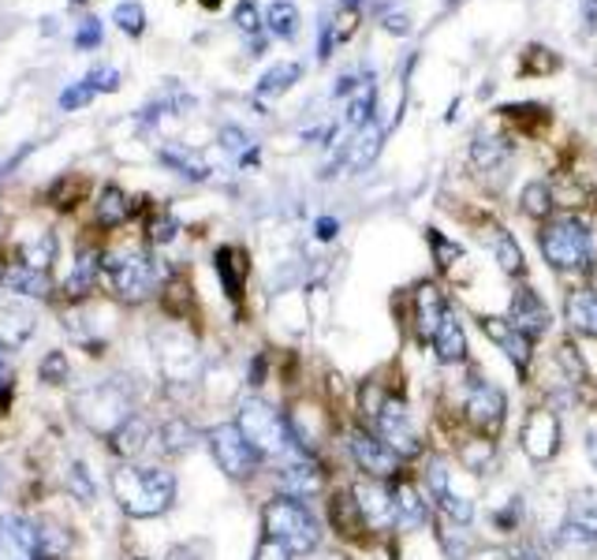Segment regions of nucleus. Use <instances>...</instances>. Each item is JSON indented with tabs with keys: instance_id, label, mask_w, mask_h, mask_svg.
I'll return each mask as SVG.
<instances>
[{
	"instance_id": "46",
	"label": "nucleus",
	"mask_w": 597,
	"mask_h": 560,
	"mask_svg": "<svg viewBox=\"0 0 597 560\" xmlns=\"http://www.w3.org/2000/svg\"><path fill=\"white\" fill-rule=\"evenodd\" d=\"M67 486L79 497V505H94V497H98V489H94V482L86 478V467H79V463L72 467V482H67Z\"/></svg>"
},
{
	"instance_id": "29",
	"label": "nucleus",
	"mask_w": 597,
	"mask_h": 560,
	"mask_svg": "<svg viewBox=\"0 0 597 560\" xmlns=\"http://www.w3.org/2000/svg\"><path fill=\"white\" fill-rule=\"evenodd\" d=\"M150 441H158V427L142 419V414H131V419L112 433V449H117L123 460H142Z\"/></svg>"
},
{
	"instance_id": "57",
	"label": "nucleus",
	"mask_w": 597,
	"mask_h": 560,
	"mask_svg": "<svg viewBox=\"0 0 597 560\" xmlns=\"http://www.w3.org/2000/svg\"><path fill=\"white\" fill-rule=\"evenodd\" d=\"M355 4H362V0H340V8L348 12V8H355Z\"/></svg>"
},
{
	"instance_id": "7",
	"label": "nucleus",
	"mask_w": 597,
	"mask_h": 560,
	"mask_svg": "<svg viewBox=\"0 0 597 560\" xmlns=\"http://www.w3.org/2000/svg\"><path fill=\"white\" fill-rule=\"evenodd\" d=\"M336 449H340L344 467H348L351 475H362V478L397 482L411 471L408 463L389 449V441H384L373 427H366V422L355 419V414H344Z\"/></svg>"
},
{
	"instance_id": "56",
	"label": "nucleus",
	"mask_w": 597,
	"mask_h": 560,
	"mask_svg": "<svg viewBox=\"0 0 597 560\" xmlns=\"http://www.w3.org/2000/svg\"><path fill=\"white\" fill-rule=\"evenodd\" d=\"M317 560H355L351 549H340V546H333L329 553H317Z\"/></svg>"
},
{
	"instance_id": "49",
	"label": "nucleus",
	"mask_w": 597,
	"mask_h": 560,
	"mask_svg": "<svg viewBox=\"0 0 597 560\" xmlns=\"http://www.w3.org/2000/svg\"><path fill=\"white\" fill-rule=\"evenodd\" d=\"M236 26L250 37H258V31H262V19H258V8L254 0H243V4L236 8Z\"/></svg>"
},
{
	"instance_id": "50",
	"label": "nucleus",
	"mask_w": 597,
	"mask_h": 560,
	"mask_svg": "<svg viewBox=\"0 0 597 560\" xmlns=\"http://www.w3.org/2000/svg\"><path fill=\"white\" fill-rule=\"evenodd\" d=\"M314 236H317V244H336V239H340V217H333V214L317 217Z\"/></svg>"
},
{
	"instance_id": "25",
	"label": "nucleus",
	"mask_w": 597,
	"mask_h": 560,
	"mask_svg": "<svg viewBox=\"0 0 597 560\" xmlns=\"http://www.w3.org/2000/svg\"><path fill=\"white\" fill-rule=\"evenodd\" d=\"M0 560H42L37 527L23 516H0Z\"/></svg>"
},
{
	"instance_id": "19",
	"label": "nucleus",
	"mask_w": 597,
	"mask_h": 560,
	"mask_svg": "<svg viewBox=\"0 0 597 560\" xmlns=\"http://www.w3.org/2000/svg\"><path fill=\"white\" fill-rule=\"evenodd\" d=\"M397 489V511H400V538H422L433 535V524H437V508L422 486V478L415 475V467L408 471L403 478L392 482Z\"/></svg>"
},
{
	"instance_id": "47",
	"label": "nucleus",
	"mask_w": 597,
	"mask_h": 560,
	"mask_svg": "<svg viewBox=\"0 0 597 560\" xmlns=\"http://www.w3.org/2000/svg\"><path fill=\"white\" fill-rule=\"evenodd\" d=\"M67 378V359H64V352H50L42 359V381L45 385H61Z\"/></svg>"
},
{
	"instance_id": "30",
	"label": "nucleus",
	"mask_w": 597,
	"mask_h": 560,
	"mask_svg": "<svg viewBox=\"0 0 597 560\" xmlns=\"http://www.w3.org/2000/svg\"><path fill=\"white\" fill-rule=\"evenodd\" d=\"M0 288H8V292L15 295H45L50 292V280H45L42 269L26 266L23 258H19V262L0 266Z\"/></svg>"
},
{
	"instance_id": "48",
	"label": "nucleus",
	"mask_w": 597,
	"mask_h": 560,
	"mask_svg": "<svg viewBox=\"0 0 597 560\" xmlns=\"http://www.w3.org/2000/svg\"><path fill=\"white\" fill-rule=\"evenodd\" d=\"M75 45H79V50H98L101 45V19H83L79 23V31H75Z\"/></svg>"
},
{
	"instance_id": "22",
	"label": "nucleus",
	"mask_w": 597,
	"mask_h": 560,
	"mask_svg": "<svg viewBox=\"0 0 597 560\" xmlns=\"http://www.w3.org/2000/svg\"><path fill=\"white\" fill-rule=\"evenodd\" d=\"M561 322L567 336H579V341L597 344V288L594 284H572L564 292V311Z\"/></svg>"
},
{
	"instance_id": "4",
	"label": "nucleus",
	"mask_w": 597,
	"mask_h": 560,
	"mask_svg": "<svg viewBox=\"0 0 597 560\" xmlns=\"http://www.w3.org/2000/svg\"><path fill=\"white\" fill-rule=\"evenodd\" d=\"M262 535L281 542L295 560H314L317 553H325V542H329L322 511L284 494H269L262 500Z\"/></svg>"
},
{
	"instance_id": "15",
	"label": "nucleus",
	"mask_w": 597,
	"mask_h": 560,
	"mask_svg": "<svg viewBox=\"0 0 597 560\" xmlns=\"http://www.w3.org/2000/svg\"><path fill=\"white\" fill-rule=\"evenodd\" d=\"M322 519L329 527V538L340 549H351V553H362V549L373 546L370 530H366V519L359 511V500H355L348 478L336 482L329 489V497L322 500Z\"/></svg>"
},
{
	"instance_id": "45",
	"label": "nucleus",
	"mask_w": 597,
	"mask_h": 560,
	"mask_svg": "<svg viewBox=\"0 0 597 560\" xmlns=\"http://www.w3.org/2000/svg\"><path fill=\"white\" fill-rule=\"evenodd\" d=\"M169 560H209V542L206 538H191L169 549Z\"/></svg>"
},
{
	"instance_id": "17",
	"label": "nucleus",
	"mask_w": 597,
	"mask_h": 560,
	"mask_svg": "<svg viewBox=\"0 0 597 560\" xmlns=\"http://www.w3.org/2000/svg\"><path fill=\"white\" fill-rule=\"evenodd\" d=\"M452 311V299L445 295V288L433 284V280H419L408 295V333H411V344L415 347H430V341L437 336L441 322L448 317Z\"/></svg>"
},
{
	"instance_id": "51",
	"label": "nucleus",
	"mask_w": 597,
	"mask_h": 560,
	"mask_svg": "<svg viewBox=\"0 0 597 560\" xmlns=\"http://www.w3.org/2000/svg\"><path fill=\"white\" fill-rule=\"evenodd\" d=\"M250 560H295V557L287 553L281 542H273V538L262 535V542L254 546V557H250Z\"/></svg>"
},
{
	"instance_id": "9",
	"label": "nucleus",
	"mask_w": 597,
	"mask_h": 560,
	"mask_svg": "<svg viewBox=\"0 0 597 560\" xmlns=\"http://www.w3.org/2000/svg\"><path fill=\"white\" fill-rule=\"evenodd\" d=\"M515 449L527 460V467L534 471L553 467L564 452V414L553 411L542 400H531L523 408V419H519Z\"/></svg>"
},
{
	"instance_id": "54",
	"label": "nucleus",
	"mask_w": 597,
	"mask_h": 560,
	"mask_svg": "<svg viewBox=\"0 0 597 560\" xmlns=\"http://www.w3.org/2000/svg\"><path fill=\"white\" fill-rule=\"evenodd\" d=\"M579 12L586 31H597V0H579Z\"/></svg>"
},
{
	"instance_id": "32",
	"label": "nucleus",
	"mask_w": 597,
	"mask_h": 560,
	"mask_svg": "<svg viewBox=\"0 0 597 560\" xmlns=\"http://www.w3.org/2000/svg\"><path fill=\"white\" fill-rule=\"evenodd\" d=\"M101 255L98 250H79V258H75V269H72V277H67V284H64V292L72 295V299H83V295H90L94 288H98V277H101Z\"/></svg>"
},
{
	"instance_id": "16",
	"label": "nucleus",
	"mask_w": 597,
	"mask_h": 560,
	"mask_svg": "<svg viewBox=\"0 0 597 560\" xmlns=\"http://www.w3.org/2000/svg\"><path fill=\"white\" fill-rule=\"evenodd\" d=\"M478 330L500 355H504V363L515 370V378L523 385H531L534 366H538V344L527 341V336L508 322V314H478Z\"/></svg>"
},
{
	"instance_id": "20",
	"label": "nucleus",
	"mask_w": 597,
	"mask_h": 560,
	"mask_svg": "<svg viewBox=\"0 0 597 560\" xmlns=\"http://www.w3.org/2000/svg\"><path fill=\"white\" fill-rule=\"evenodd\" d=\"M452 460L459 463L464 471H470L475 478L489 482L500 471V460H504V452H500V441L497 438H486V433H470V430H459L456 438L448 441Z\"/></svg>"
},
{
	"instance_id": "59",
	"label": "nucleus",
	"mask_w": 597,
	"mask_h": 560,
	"mask_svg": "<svg viewBox=\"0 0 597 560\" xmlns=\"http://www.w3.org/2000/svg\"><path fill=\"white\" fill-rule=\"evenodd\" d=\"M75 4H83V0H75Z\"/></svg>"
},
{
	"instance_id": "18",
	"label": "nucleus",
	"mask_w": 597,
	"mask_h": 560,
	"mask_svg": "<svg viewBox=\"0 0 597 560\" xmlns=\"http://www.w3.org/2000/svg\"><path fill=\"white\" fill-rule=\"evenodd\" d=\"M508 322H512L515 330L523 333L527 341H534V344L549 341L553 330H556L553 306H549L545 295L538 292V288L527 284V280H519V284L512 288V295H508Z\"/></svg>"
},
{
	"instance_id": "34",
	"label": "nucleus",
	"mask_w": 597,
	"mask_h": 560,
	"mask_svg": "<svg viewBox=\"0 0 597 560\" xmlns=\"http://www.w3.org/2000/svg\"><path fill=\"white\" fill-rule=\"evenodd\" d=\"M128 217H131V198L120 187H105L98 202H94V220L101 228H120Z\"/></svg>"
},
{
	"instance_id": "27",
	"label": "nucleus",
	"mask_w": 597,
	"mask_h": 560,
	"mask_svg": "<svg viewBox=\"0 0 597 560\" xmlns=\"http://www.w3.org/2000/svg\"><path fill=\"white\" fill-rule=\"evenodd\" d=\"M198 441H206V433H198L187 414H169L158 427V441H153V445L165 452V456H187Z\"/></svg>"
},
{
	"instance_id": "31",
	"label": "nucleus",
	"mask_w": 597,
	"mask_h": 560,
	"mask_svg": "<svg viewBox=\"0 0 597 560\" xmlns=\"http://www.w3.org/2000/svg\"><path fill=\"white\" fill-rule=\"evenodd\" d=\"M298 75H303V67L292 64V61L269 67V72H265L262 79H258V86H254V101H258V105H269V101L284 98V94L298 83Z\"/></svg>"
},
{
	"instance_id": "28",
	"label": "nucleus",
	"mask_w": 597,
	"mask_h": 560,
	"mask_svg": "<svg viewBox=\"0 0 597 560\" xmlns=\"http://www.w3.org/2000/svg\"><path fill=\"white\" fill-rule=\"evenodd\" d=\"M247 255L239 247H217L214 255V273L220 280V288H225V295L232 299H243V288H247Z\"/></svg>"
},
{
	"instance_id": "43",
	"label": "nucleus",
	"mask_w": 597,
	"mask_h": 560,
	"mask_svg": "<svg viewBox=\"0 0 597 560\" xmlns=\"http://www.w3.org/2000/svg\"><path fill=\"white\" fill-rule=\"evenodd\" d=\"M583 460L590 463V471L597 475V408L586 411V427H583Z\"/></svg>"
},
{
	"instance_id": "24",
	"label": "nucleus",
	"mask_w": 597,
	"mask_h": 560,
	"mask_svg": "<svg viewBox=\"0 0 597 560\" xmlns=\"http://www.w3.org/2000/svg\"><path fill=\"white\" fill-rule=\"evenodd\" d=\"M512 158H515V142L508 134L478 131L470 139V165H475L478 176L504 180V172L512 169Z\"/></svg>"
},
{
	"instance_id": "41",
	"label": "nucleus",
	"mask_w": 597,
	"mask_h": 560,
	"mask_svg": "<svg viewBox=\"0 0 597 560\" xmlns=\"http://www.w3.org/2000/svg\"><path fill=\"white\" fill-rule=\"evenodd\" d=\"M176 231H180V220L172 217V214H158L150 220V228H146V236H150V244H158V247H165L176 239Z\"/></svg>"
},
{
	"instance_id": "44",
	"label": "nucleus",
	"mask_w": 597,
	"mask_h": 560,
	"mask_svg": "<svg viewBox=\"0 0 597 560\" xmlns=\"http://www.w3.org/2000/svg\"><path fill=\"white\" fill-rule=\"evenodd\" d=\"M86 83H90L98 94H112V90H120V72L117 67H94V72H86Z\"/></svg>"
},
{
	"instance_id": "5",
	"label": "nucleus",
	"mask_w": 597,
	"mask_h": 560,
	"mask_svg": "<svg viewBox=\"0 0 597 560\" xmlns=\"http://www.w3.org/2000/svg\"><path fill=\"white\" fill-rule=\"evenodd\" d=\"M176 471L165 463H142V460H123L112 471V494L123 516L131 519H158L176 505Z\"/></svg>"
},
{
	"instance_id": "13",
	"label": "nucleus",
	"mask_w": 597,
	"mask_h": 560,
	"mask_svg": "<svg viewBox=\"0 0 597 560\" xmlns=\"http://www.w3.org/2000/svg\"><path fill=\"white\" fill-rule=\"evenodd\" d=\"M105 273H109V284L117 299L123 303H146L150 295H158L161 288V266L153 255H142V250H120V255L105 258Z\"/></svg>"
},
{
	"instance_id": "11",
	"label": "nucleus",
	"mask_w": 597,
	"mask_h": 560,
	"mask_svg": "<svg viewBox=\"0 0 597 560\" xmlns=\"http://www.w3.org/2000/svg\"><path fill=\"white\" fill-rule=\"evenodd\" d=\"M206 449H209V456H214L217 471L228 482H254L262 471H269L265 460L258 456L254 445L243 438V430L236 427V419L209 427L206 430Z\"/></svg>"
},
{
	"instance_id": "3",
	"label": "nucleus",
	"mask_w": 597,
	"mask_h": 560,
	"mask_svg": "<svg viewBox=\"0 0 597 560\" xmlns=\"http://www.w3.org/2000/svg\"><path fill=\"white\" fill-rule=\"evenodd\" d=\"M236 427L243 430V438L254 445L258 456L265 460V467H284V463L306 460V452L298 449L292 422L281 403H273L262 392H247L236 400Z\"/></svg>"
},
{
	"instance_id": "26",
	"label": "nucleus",
	"mask_w": 597,
	"mask_h": 560,
	"mask_svg": "<svg viewBox=\"0 0 597 560\" xmlns=\"http://www.w3.org/2000/svg\"><path fill=\"white\" fill-rule=\"evenodd\" d=\"M567 527H575L586 542L597 546V482L567 486Z\"/></svg>"
},
{
	"instance_id": "42",
	"label": "nucleus",
	"mask_w": 597,
	"mask_h": 560,
	"mask_svg": "<svg viewBox=\"0 0 597 560\" xmlns=\"http://www.w3.org/2000/svg\"><path fill=\"white\" fill-rule=\"evenodd\" d=\"M94 94H98V90H94V86L86 83V79L72 83V86H67V90L61 94V109H64V112L83 109V105H90V101H94Z\"/></svg>"
},
{
	"instance_id": "40",
	"label": "nucleus",
	"mask_w": 597,
	"mask_h": 560,
	"mask_svg": "<svg viewBox=\"0 0 597 560\" xmlns=\"http://www.w3.org/2000/svg\"><path fill=\"white\" fill-rule=\"evenodd\" d=\"M112 19H117V26L123 34L139 37L142 31H146V12H142L139 0H120L117 8H112Z\"/></svg>"
},
{
	"instance_id": "60",
	"label": "nucleus",
	"mask_w": 597,
	"mask_h": 560,
	"mask_svg": "<svg viewBox=\"0 0 597 560\" xmlns=\"http://www.w3.org/2000/svg\"><path fill=\"white\" fill-rule=\"evenodd\" d=\"M0 482H4V475H0Z\"/></svg>"
},
{
	"instance_id": "2",
	"label": "nucleus",
	"mask_w": 597,
	"mask_h": 560,
	"mask_svg": "<svg viewBox=\"0 0 597 560\" xmlns=\"http://www.w3.org/2000/svg\"><path fill=\"white\" fill-rule=\"evenodd\" d=\"M415 475L422 478V486H426L437 516L452 519V524H464V527L478 524L481 500H486V482L459 467V463L452 460V452L433 449L415 467Z\"/></svg>"
},
{
	"instance_id": "39",
	"label": "nucleus",
	"mask_w": 597,
	"mask_h": 560,
	"mask_svg": "<svg viewBox=\"0 0 597 560\" xmlns=\"http://www.w3.org/2000/svg\"><path fill=\"white\" fill-rule=\"evenodd\" d=\"M426 244H430V255H433V266L441 269V273H448L452 266L464 258V247L456 244V239H448L441 228H426Z\"/></svg>"
},
{
	"instance_id": "6",
	"label": "nucleus",
	"mask_w": 597,
	"mask_h": 560,
	"mask_svg": "<svg viewBox=\"0 0 597 560\" xmlns=\"http://www.w3.org/2000/svg\"><path fill=\"white\" fill-rule=\"evenodd\" d=\"M538 247L549 269L561 277H590L597 266L594 231L579 214H553L538 228Z\"/></svg>"
},
{
	"instance_id": "35",
	"label": "nucleus",
	"mask_w": 597,
	"mask_h": 560,
	"mask_svg": "<svg viewBox=\"0 0 597 560\" xmlns=\"http://www.w3.org/2000/svg\"><path fill=\"white\" fill-rule=\"evenodd\" d=\"M34 330H37L34 314L23 311V306H4V311H0V341L8 347H23L34 336Z\"/></svg>"
},
{
	"instance_id": "55",
	"label": "nucleus",
	"mask_w": 597,
	"mask_h": 560,
	"mask_svg": "<svg viewBox=\"0 0 597 560\" xmlns=\"http://www.w3.org/2000/svg\"><path fill=\"white\" fill-rule=\"evenodd\" d=\"M384 31L389 34H408V15H384Z\"/></svg>"
},
{
	"instance_id": "52",
	"label": "nucleus",
	"mask_w": 597,
	"mask_h": 560,
	"mask_svg": "<svg viewBox=\"0 0 597 560\" xmlns=\"http://www.w3.org/2000/svg\"><path fill=\"white\" fill-rule=\"evenodd\" d=\"M12 396V363H8V344L0 341V408L8 403Z\"/></svg>"
},
{
	"instance_id": "33",
	"label": "nucleus",
	"mask_w": 597,
	"mask_h": 560,
	"mask_svg": "<svg viewBox=\"0 0 597 560\" xmlns=\"http://www.w3.org/2000/svg\"><path fill=\"white\" fill-rule=\"evenodd\" d=\"M519 209H523V217H531V220H538V225H545V220L553 217V209H556L553 187H549L545 180L523 183V191H519Z\"/></svg>"
},
{
	"instance_id": "21",
	"label": "nucleus",
	"mask_w": 597,
	"mask_h": 560,
	"mask_svg": "<svg viewBox=\"0 0 597 560\" xmlns=\"http://www.w3.org/2000/svg\"><path fill=\"white\" fill-rule=\"evenodd\" d=\"M430 355L441 370H459V366L475 363L470 359V336H467V325H464V314L452 306L448 317L441 322L437 336L430 341Z\"/></svg>"
},
{
	"instance_id": "14",
	"label": "nucleus",
	"mask_w": 597,
	"mask_h": 560,
	"mask_svg": "<svg viewBox=\"0 0 597 560\" xmlns=\"http://www.w3.org/2000/svg\"><path fill=\"white\" fill-rule=\"evenodd\" d=\"M348 486H351L355 500H359V511H362L366 530H370L373 542H397L400 511H397V489H392V482L351 475Z\"/></svg>"
},
{
	"instance_id": "1",
	"label": "nucleus",
	"mask_w": 597,
	"mask_h": 560,
	"mask_svg": "<svg viewBox=\"0 0 597 560\" xmlns=\"http://www.w3.org/2000/svg\"><path fill=\"white\" fill-rule=\"evenodd\" d=\"M459 385H445V392L437 400H445L456 411L459 427L470 433H486V438H504L508 430V414H512V400L508 389L500 381L489 378L478 363L459 366Z\"/></svg>"
},
{
	"instance_id": "10",
	"label": "nucleus",
	"mask_w": 597,
	"mask_h": 560,
	"mask_svg": "<svg viewBox=\"0 0 597 560\" xmlns=\"http://www.w3.org/2000/svg\"><path fill=\"white\" fill-rule=\"evenodd\" d=\"M527 530H531V494L508 478L486 482V535L493 538V546L515 542Z\"/></svg>"
},
{
	"instance_id": "12",
	"label": "nucleus",
	"mask_w": 597,
	"mask_h": 560,
	"mask_svg": "<svg viewBox=\"0 0 597 560\" xmlns=\"http://www.w3.org/2000/svg\"><path fill=\"white\" fill-rule=\"evenodd\" d=\"M269 478H273V494L306 500V505L325 500L329 497V489L340 482L336 478V463L325 460V456H306V460L284 463V467L269 471Z\"/></svg>"
},
{
	"instance_id": "36",
	"label": "nucleus",
	"mask_w": 597,
	"mask_h": 560,
	"mask_svg": "<svg viewBox=\"0 0 597 560\" xmlns=\"http://www.w3.org/2000/svg\"><path fill=\"white\" fill-rule=\"evenodd\" d=\"M161 161H165L169 169H176L180 176H187V180H209V165L198 158L195 150H187V147H176V142H169V147H161Z\"/></svg>"
},
{
	"instance_id": "23",
	"label": "nucleus",
	"mask_w": 597,
	"mask_h": 560,
	"mask_svg": "<svg viewBox=\"0 0 597 560\" xmlns=\"http://www.w3.org/2000/svg\"><path fill=\"white\" fill-rule=\"evenodd\" d=\"M481 244H486L489 258L497 262V269L504 277L512 280H527V258H523V247H519V239L508 231L504 225H497V220H481L478 228Z\"/></svg>"
},
{
	"instance_id": "38",
	"label": "nucleus",
	"mask_w": 597,
	"mask_h": 560,
	"mask_svg": "<svg viewBox=\"0 0 597 560\" xmlns=\"http://www.w3.org/2000/svg\"><path fill=\"white\" fill-rule=\"evenodd\" d=\"M265 26H269V34L292 42V37L298 34V8L292 4V0H273L269 12H265Z\"/></svg>"
},
{
	"instance_id": "58",
	"label": "nucleus",
	"mask_w": 597,
	"mask_h": 560,
	"mask_svg": "<svg viewBox=\"0 0 597 560\" xmlns=\"http://www.w3.org/2000/svg\"><path fill=\"white\" fill-rule=\"evenodd\" d=\"M202 4H206V8H217V4H220V0H202Z\"/></svg>"
},
{
	"instance_id": "8",
	"label": "nucleus",
	"mask_w": 597,
	"mask_h": 560,
	"mask_svg": "<svg viewBox=\"0 0 597 560\" xmlns=\"http://www.w3.org/2000/svg\"><path fill=\"white\" fill-rule=\"evenodd\" d=\"M373 430L389 441V449L408 463V467H419L422 460L433 452V438H430V427L419 419L415 403H411L408 389H397L389 400L381 403V411L373 414L370 422Z\"/></svg>"
},
{
	"instance_id": "53",
	"label": "nucleus",
	"mask_w": 597,
	"mask_h": 560,
	"mask_svg": "<svg viewBox=\"0 0 597 560\" xmlns=\"http://www.w3.org/2000/svg\"><path fill=\"white\" fill-rule=\"evenodd\" d=\"M362 83H355V75H340V79L333 83V98H351L355 90H359Z\"/></svg>"
},
{
	"instance_id": "37",
	"label": "nucleus",
	"mask_w": 597,
	"mask_h": 560,
	"mask_svg": "<svg viewBox=\"0 0 597 560\" xmlns=\"http://www.w3.org/2000/svg\"><path fill=\"white\" fill-rule=\"evenodd\" d=\"M220 150L236 161V165H258V142L250 139L243 128H225L220 131Z\"/></svg>"
}]
</instances>
